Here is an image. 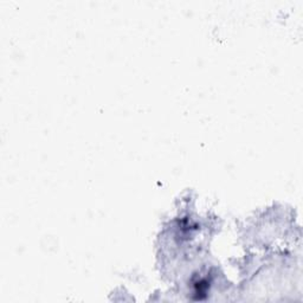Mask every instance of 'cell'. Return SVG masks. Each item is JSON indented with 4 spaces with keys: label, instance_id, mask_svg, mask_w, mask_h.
<instances>
[{
    "label": "cell",
    "instance_id": "cell-1",
    "mask_svg": "<svg viewBox=\"0 0 303 303\" xmlns=\"http://www.w3.org/2000/svg\"><path fill=\"white\" fill-rule=\"evenodd\" d=\"M210 289V279L207 277H200L193 283L194 300H204Z\"/></svg>",
    "mask_w": 303,
    "mask_h": 303
}]
</instances>
